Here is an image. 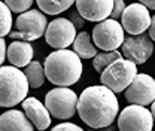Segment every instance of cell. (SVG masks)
Masks as SVG:
<instances>
[{
	"mask_svg": "<svg viewBox=\"0 0 155 131\" xmlns=\"http://www.w3.org/2000/svg\"><path fill=\"white\" fill-rule=\"evenodd\" d=\"M76 112L90 128H104L118 118L119 103L110 90L103 85H93L79 95Z\"/></svg>",
	"mask_w": 155,
	"mask_h": 131,
	"instance_id": "cell-1",
	"label": "cell"
},
{
	"mask_svg": "<svg viewBox=\"0 0 155 131\" xmlns=\"http://www.w3.org/2000/svg\"><path fill=\"white\" fill-rule=\"evenodd\" d=\"M43 70L46 79L61 88H69L75 85L82 76V60L69 49L54 51L45 58Z\"/></svg>",
	"mask_w": 155,
	"mask_h": 131,
	"instance_id": "cell-2",
	"label": "cell"
},
{
	"mask_svg": "<svg viewBox=\"0 0 155 131\" xmlns=\"http://www.w3.org/2000/svg\"><path fill=\"white\" fill-rule=\"evenodd\" d=\"M28 84L22 73L12 66L0 67V107H14L27 98Z\"/></svg>",
	"mask_w": 155,
	"mask_h": 131,
	"instance_id": "cell-3",
	"label": "cell"
},
{
	"mask_svg": "<svg viewBox=\"0 0 155 131\" xmlns=\"http://www.w3.org/2000/svg\"><path fill=\"white\" fill-rule=\"evenodd\" d=\"M46 27H48V19L45 14H42L39 9H30L18 15V18L14 22V30L9 33V36L14 40L30 43L45 36Z\"/></svg>",
	"mask_w": 155,
	"mask_h": 131,
	"instance_id": "cell-4",
	"label": "cell"
},
{
	"mask_svg": "<svg viewBox=\"0 0 155 131\" xmlns=\"http://www.w3.org/2000/svg\"><path fill=\"white\" fill-rule=\"evenodd\" d=\"M136 76H137V66L125 58H121L100 73V82L103 87L116 94L125 91Z\"/></svg>",
	"mask_w": 155,
	"mask_h": 131,
	"instance_id": "cell-5",
	"label": "cell"
},
{
	"mask_svg": "<svg viewBox=\"0 0 155 131\" xmlns=\"http://www.w3.org/2000/svg\"><path fill=\"white\" fill-rule=\"evenodd\" d=\"M45 107L51 118L67 121L76 113L78 94L70 88H52L45 95Z\"/></svg>",
	"mask_w": 155,
	"mask_h": 131,
	"instance_id": "cell-6",
	"label": "cell"
},
{
	"mask_svg": "<svg viewBox=\"0 0 155 131\" xmlns=\"http://www.w3.org/2000/svg\"><path fill=\"white\" fill-rule=\"evenodd\" d=\"M91 39L94 46L101 52H112L118 51V48L122 46L125 34L118 21L107 18L94 25Z\"/></svg>",
	"mask_w": 155,
	"mask_h": 131,
	"instance_id": "cell-7",
	"label": "cell"
},
{
	"mask_svg": "<svg viewBox=\"0 0 155 131\" xmlns=\"http://www.w3.org/2000/svg\"><path fill=\"white\" fill-rule=\"evenodd\" d=\"M154 119L151 110L142 106H127L118 115L119 131H152Z\"/></svg>",
	"mask_w": 155,
	"mask_h": 131,
	"instance_id": "cell-8",
	"label": "cell"
},
{
	"mask_svg": "<svg viewBox=\"0 0 155 131\" xmlns=\"http://www.w3.org/2000/svg\"><path fill=\"white\" fill-rule=\"evenodd\" d=\"M76 38V28L67 18H55L48 22L45 40L54 49H67Z\"/></svg>",
	"mask_w": 155,
	"mask_h": 131,
	"instance_id": "cell-9",
	"label": "cell"
},
{
	"mask_svg": "<svg viewBox=\"0 0 155 131\" xmlns=\"http://www.w3.org/2000/svg\"><path fill=\"white\" fill-rule=\"evenodd\" d=\"M124 95L130 104L142 107L152 104L155 100V79L146 73H137Z\"/></svg>",
	"mask_w": 155,
	"mask_h": 131,
	"instance_id": "cell-10",
	"label": "cell"
},
{
	"mask_svg": "<svg viewBox=\"0 0 155 131\" xmlns=\"http://www.w3.org/2000/svg\"><path fill=\"white\" fill-rule=\"evenodd\" d=\"M119 24H121L122 30L127 31L130 36H140L151 25L149 11L143 5H140L139 2L131 3V5L125 6Z\"/></svg>",
	"mask_w": 155,
	"mask_h": 131,
	"instance_id": "cell-11",
	"label": "cell"
},
{
	"mask_svg": "<svg viewBox=\"0 0 155 131\" xmlns=\"http://www.w3.org/2000/svg\"><path fill=\"white\" fill-rule=\"evenodd\" d=\"M121 48H122L121 54L125 57V60L139 66V64H145L151 58L155 46L151 38L146 33H143L140 36H127Z\"/></svg>",
	"mask_w": 155,
	"mask_h": 131,
	"instance_id": "cell-12",
	"label": "cell"
},
{
	"mask_svg": "<svg viewBox=\"0 0 155 131\" xmlns=\"http://www.w3.org/2000/svg\"><path fill=\"white\" fill-rule=\"evenodd\" d=\"M76 11L85 21L91 22H101L114 9V0H78L75 2Z\"/></svg>",
	"mask_w": 155,
	"mask_h": 131,
	"instance_id": "cell-13",
	"label": "cell"
},
{
	"mask_svg": "<svg viewBox=\"0 0 155 131\" xmlns=\"http://www.w3.org/2000/svg\"><path fill=\"white\" fill-rule=\"evenodd\" d=\"M22 112L31 125L39 131H45L51 125V115L46 110L45 104L39 101L36 97H27L22 101Z\"/></svg>",
	"mask_w": 155,
	"mask_h": 131,
	"instance_id": "cell-14",
	"label": "cell"
},
{
	"mask_svg": "<svg viewBox=\"0 0 155 131\" xmlns=\"http://www.w3.org/2000/svg\"><path fill=\"white\" fill-rule=\"evenodd\" d=\"M35 55V49L28 42H21V40H14L12 43L8 45L6 48V57L12 67H27Z\"/></svg>",
	"mask_w": 155,
	"mask_h": 131,
	"instance_id": "cell-15",
	"label": "cell"
},
{
	"mask_svg": "<svg viewBox=\"0 0 155 131\" xmlns=\"http://www.w3.org/2000/svg\"><path fill=\"white\" fill-rule=\"evenodd\" d=\"M0 131H35L24 112L11 109L0 115Z\"/></svg>",
	"mask_w": 155,
	"mask_h": 131,
	"instance_id": "cell-16",
	"label": "cell"
},
{
	"mask_svg": "<svg viewBox=\"0 0 155 131\" xmlns=\"http://www.w3.org/2000/svg\"><path fill=\"white\" fill-rule=\"evenodd\" d=\"M72 46H73V52L81 60H90V58H94L97 55V48L94 46L91 34L88 31L78 33Z\"/></svg>",
	"mask_w": 155,
	"mask_h": 131,
	"instance_id": "cell-17",
	"label": "cell"
},
{
	"mask_svg": "<svg viewBox=\"0 0 155 131\" xmlns=\"http://www.w3.org/2000/svg\"><path fill=\"white\" fill-rule=\"evenodd\" d=\"M22 73L27 79V84H28V88H40L43 84H45V70H43V66L39 63V61H31L27 67H24Z\"/></svg>",
	"mask_w": 155,
	"mask_h": 131,
	"instance_id": "cell-18",
	"label": "cell"
},
{
	"mask_svg": "<svg viewBox=\"0 0 155 131\" xmlns=\"http://www.w3.org/2000/svg\"><path fill=\"white\" fill-rule=\"evenodd\" d=\"M75 5L72 0H38V8L42 14L60 15L61 12L70 9Z\"/></svg>",
	"mask_w": 155,
	"mask_h": 131,
	"instance_id": "cell-19",
	"label": "cell"
},
{
	"mask_svg": "<svg viewBox=\"0 0 155 131\" xmlns=\"http://www.w3.org/2000/svg\"><path fill=\"white\" fill-rule=\"evenodd\" d=\"M122 58V54L119 51H112V52H97V55L93 58V67L97 73L104 72L112 63Z\"/></svg>",
	"mask_w": 155,
	"mask_h": 131,
	"instance_id": "cell-20",
	"label": "cell"
},
{
	"mask_svg": "<svg viewBox=\"0 0 155 131\" xmlns=\"http://www.w3.org/2000/svg\"><path fill=\"white\" fill-rule=\"evenodd\" d=\"M12 12L5 5V2H0V38L9 36L12 31Z\"/></svg>",
	"mask_w": 155,
	"mask_h": 131,
	"instance_id": "cell-21",
	"label": "cell"
},
{
	"mask_svg": "<svg viewBox=\"0 0 155 131\" xmlns=\"http://www.w3.org/2000/svg\"><path fill=\"white\" fill-rule=\"evenodd\" d=\"M5 5L9 8L11 12H15V14H24L27 11L31 9L33 6V0H6Z\"/></svg>",
	"mask_w": 155,
	"mask_h": 131,
	"instance_id": "cell-22",
	"label": "cell"
},
{
	"mask_svg": "<svg viewBox=\"0 0 155 131\" xmlns=\"http://www.w3.org/2000/svg\"><path fill=\"white\" fill-rule=\"evenodd\" d=\"M64 18L69 19V21L73 24V27H75L76 30H82V28H84V25H85V19L79 15V12H78L76 9H75V11H70V12H69V15H67V17H64Z\"/></svg>",
	"mask_w": 155,
	"mask_h": 131,
	"instance_id": "cell-23",
	"label": "cell"
},
{
	"mask_svg": "<svg viewBox=\"0 0 155 131\" xmlns=\"http://www.w3.org/2000/svg\"><path fill=\"white\" fill-rule=\"evenodd\" d=\"M124 9H125V3H124L122 0H115V2H114V9H112V12H110V19H115V21L121 19Z\"/></svg>",
	"mask_w": 155,
	"mask_h": 131,
	"instance_id": "cell-24",
	"label": "cell"
},
{
	"mask_svg": "<svg viewBox=\"0 0 155 131\" xmlns=\"http://www.w3.org/2000/svg\"><path fill=\"white\" fill-rule=\"evenodd\" d=\"M51 131H84L79 125L76 124H72V122H63V124H58L55 125Z\"/></svg>",
	"mask_w": 155,
	"mask_h": 131,
	"instance_id": "cell-25",
	"label": "cell"
},
{
	"mask_svg": "<svg viewBox=\"0 0 155 131\" xmlns=\"http://www.w3.org/2000/svg\"><path fill=\"white\" fill-rule=\"evenodd\" d=\"M5 58H6V42H5V39L0 38V67H2Z\"/></svg>",
	"mask_w": 155,
	"mask_h": 131,
	"instance_id": "cell-26",
	"label": "cell"
},
{
	"mask_svg": "<svg viewBox=\"0 0 155 131\" xmlns=\"http://www.w3.org/2000/svg\"><path fill=\"white\" fill-rule=\"evenodd\" d=\"M152 42H155V15L151 17V25H149V34H148Z\"/></svg>",
	"mask_w": 155,
	"mask_h": 131,
	"instance_id": "cell-27",
	"label": "cell"
},
{
	"mask_svg": "<svg viewBox=\"0 0 155 131\" xmlns=\"http://www.w3.org/2000/svg\"><path fill=\"white\" fill-rule=\"evenodd\" d=\"M140 5H143L148 11L149 9H154L155 11V0H142V2H139Z\"/></svg>",
	"mask_w": 155,
	"mask_h": 131,
	"instance_id": "cell-28",
	"label": "cell"
},
{
	"mask_svg": "<svg viewBox=\"0 0 155 131\" xmlns=\"http://www.w3.org/2000/svg\"><path fill=\"white\" fill-rule=\"evenodd\" d=\"M88 131H116L115 125H109V127H104V128H90Z\"/></svg>",
	"mask_w": 155,
	"mask_h": 131,
	"instance_id": "cell-29",
	"label": "cell"
},
{
	"mask_svg": "<svg viewBox=\"0 0 155 131\" xmlns=\"http://www.w3.org/2000/svg\"><path fill=\"white\" fill-rule=\"evenodd\" d=\"M151 115H152V119H154V124H155V100L154 103L151 104Z\"/></svg>",
	"mask_w": 155,
	"mask_h": 131,
	"instance_id": "cell-30",
	"label": "cell"
}]
</instances>
